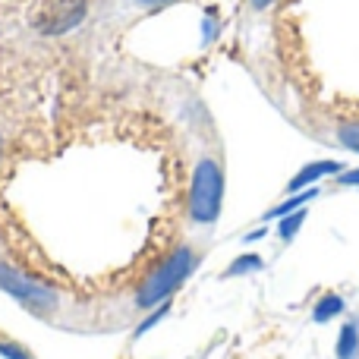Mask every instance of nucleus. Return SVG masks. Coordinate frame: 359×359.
Segmentation results:
<instances>
[{"label":"nucleus","mask_w":359,"mask_h":359,"mask_svg":"<svg viewBox=\"0 0 359 359\" xmlns=\"http://www.w3.org/2000/svg\"><path fill=\"white\" fill-rule=\"evenodd\" d=\"M316 196H318V186H312V189H303V192H293V196L287 198V202H280L278 208H271V211H268V215H265V221H274V217H278V221H280V217H287V215H293V211H299V208H303V205H309Z\"/></svg>","instance_id":"6"},{"label":"nucleus","mask_w":359,"mask_h":359,"mask_svg":"<svg viewBox=\"0 0 359 359\" xmlns=\"http://www.w3.org/2000/svg\"><path fill=\"white\" fill-rule=\"evenodd\" d=\"M303 221H306V208H299V211H293V215L280 217V224H278V236H280L284 243H290L293 236H297V230L303 227Z\"/></svg>","instance_id":"11"},{"label":"nucleus","mask_w":359,"mask_h":359,"mask_svg":"<svg viewBox=\"0 0 359 359\" xmlns=\"http://www.w3.org/2000/svg\"><path fill=\"white\" fill-rule=\"evenodd\" d=\"M265 22V63L331 126L359 120V0H246Z\"/></svg>","instance_id":"1"},{"label":"nucleus","mask_w":359,"mask_h":359,"mask_svg":"<svg viewBox=\"0 0 359 359\" xmlns=\"http://www.w3.org/2000/svg\"><path fill=\"white\" fill-rule=\"evenodd\" d=\"M221 202H224V170L215 158H202L192 170V183H189V198L186 208L189 217L196 224H215L221 215Z\"/></svg>","instance_id":"3"},{"label":"nucleus","mask_w":359,"mask_h":359,"mask_svg":"<svg viewBox=\"0 0 359 359\" xmlns=\"http://www.w3.org/2000/svg\"><path fill=\"white\" fill-rule=\"evenodd\" d=\"M347 309V303H344V297H337V293H325L322 299H318L316 306H312V322L325 325L331 322V318H337L341 312Z\"/></svg>","instance_id":"7"},{"label":"nucleus","mask_w":359,"mask_h":359,"mask_svg":"<svg viewBox=\"0 0 359 359\" xmlns=\"http://www.w3.org/2000/svg\"><path fill=\"white\" fill-rule=\"evenodd\" d=\"M331 133H334V139L344 145V149L356 151L359 155V120H350V123H334L331 126Z\"/></svg>","instance_id":"9"},{"label":"nucleus","mask_w":359,"mask_h":359,"mask_svg":"<svg viewBox=\"0 0 359 359\" xmlns=\"http://www.w3.org/2000/svg\"><path fill=\"white\" fill-rule=\"evenodd\" d=\"M337 183L341 186H359V168L356 170H347V174L337 177Z\"/></svg>","instance_id":"13"},{"label":"nucleus","mask_w":359,"mask_h":359,"mask_svg":"<svg viewBox=\"0 0 359 359\" xmlns=\"http://www.w3.org/2000/svg\"><path fill=\"white\" fill-rule=\"evenodd\" d=\"M196 265H198L196 249H192V246H177L174 252H170L168 259H164L161 265H158L155 271L142 280V284H139L136 306L142 312H149V309H155L158 303H168L170 293H177L180 284H183V280L196 271Z\"/></svg>","instance_id":"2"},{"label":"nucleus","mask_w":359,"mask_h":359,"mask_svg":"<svg viewBox=\"0 0 359 359\" xmlns=\"http://www.w3.org/2000/svg\"><path fill=\"white\" fill-rule=\"evenodd\" d=\"M337 359H359V325L347 322L337 334Z\"/></svg>","instance_id":"8"},{"label":"nucleus","mask_w":359,"mask_h":359,"mask_svg":"<svg viewBox=\"0 0 359 359\" xmlns=\"http://www.w3.org/2000/svg\"><path fill=\"white\" fill-rule=\"evenodd\" d=\"M139 4H149V6H155V4H168V0H139Z\"/></svg>","instance_id":"14"},{"label":"nucleus","mask_w":359,"mask_h":359,"mask_svg":"<svg viewBox=\"0 0 359 359\" xmlns=\"http://www.w3.org/2000/svg\"><path fill=\"white\" fill-rule=\"evenodd\" d=\"M0 290L10 293L16 303H22L32 316H54L60 309V297H57L54 287L29 278L25 271L6 265V262H0Z\"/></svg>","instance_id":"4"},{"label":"nucleus","mask_w":359,"mask_h":359,"mask_svg":"<svg viewBox=\"0 0 359 359\" xmlns=\"http://www.w3.org/2000/svg\"><path fill=\"white\" fill-rule=\"evenodd\" d=\"M344 174V164L341 161H312L306 164V168H299L293 180L287 183V192H303V189H312V183H318V180L325 177H341Z\"/></svg>","instance_id":"5"},{"label":"nucleus","mask_w":359,"mask_h":359,"mask_svg":"<svg viewBox=\"0 0 359 359\" xmlns=\"http://www.w3.org/2000/svg\"><path fill=\"white\" fill-rule=\"evenodd\" d=\"M0 353H4L6 359H35L29 353V350L22 347V344H16V341H6V337H0Z\"/></svg>","instance_id":"12"},{"label":"nucleus","mask_w":359,"mask_h":359,"mask_svg":"<svg viewBox=\"0 0 359 359\" xmlns=\"http://www.w3.org/2000/svg\"><path fill=\"white\" fill-rule=\"evenodd\" d=\"M265 268V262H262V255H240V259L233 262V265L224 271V278H240V274H255V271H262Z\"/></svg>","instance_id":"10"}]
</instances>
